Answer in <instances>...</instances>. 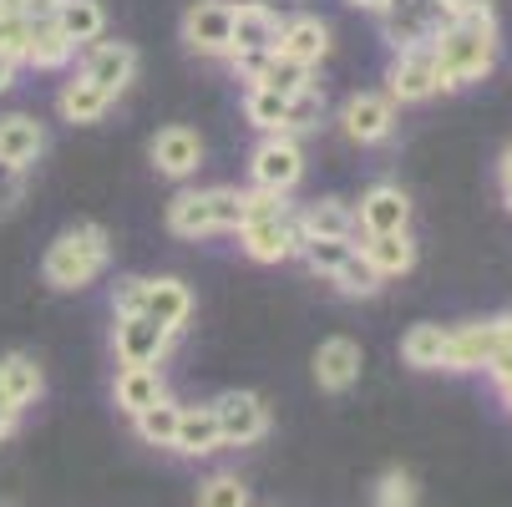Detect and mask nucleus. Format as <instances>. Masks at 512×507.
<instances>
[{"instance_id": "c03bdc74", "label": "nucleus", "mask_w": 512, "mask_h": 507, "mask_svg": "<svg viewBox=\"0 0 512 507\" xmlns=\"http://www.w3.org/2000/svg\"><path fill=\"white\" fill-rule=\"evenodd\" d=\"M61 0H26V21H51Z\"/></svg>"}, {"instance_id": "49530a36", "label": "nucleus", "mask_w": 512, "mask_h": 507, "mask_svg": "<svg viewBox=\"0 0 512 507\" xmlns=\"http://www.w3.org/2000/svg\"><path fill=\"white\" fill-rule=\"evenodd\" d=\"M350 6H355V11H371V16H381V11L391 6V0H350Z\"/></svg>"}, {"instance_id": "c9c22d12", "label": "nucleus", "mask_w": 512, "mask_h": 507, "mask_svg": "<svg viewBox=\"0 0 512 507\" xmlns=\"http://www.w3.org/2000/svg\"><path fill=\"white\" fill-rule=\"evenodd\" d=\"M371 502H376V507H416V477H411V472H401V467L381 472V482H376Z\"/></svg>"}, {"instance_id": "f257e3e1", "label": "nucleus", "mask_w": 512, "mask_h": 507, "mask_svg": "<svg viewBox=\"0 0 512 507\" xmlns=\"http://www.w3.org/2000/svg\"><path fill=\"white\" fill-rule=\"evenodd\" d=\"M431 51H436V87L442 92H462V87L492 77V66L502 56V31H497L492 6L482 0V6L452 16L447 26H436Z\"/></svg>"}, {"instance_id": "9d476101", "label": "nucleus", "mask_w": 512, "mask_h": 507, "mask_svg": "<svg viewBox=\"0 0 512 507\" xmlns=\"http://www.w3.org/2000/svg\"><path fill=\"white\" fill-rule=\"evenodd\" d=\"M411 229V198L401 183H371L355 203V234H406Z\"/></svg>"}, {"instance_id": "473e14b6", "label": "nucleus", "mask_w": 512, "mask_h": 507, "mask_svg": "<svg viewBox=\"0 0 512 507\" xmlns=\"http://www.w3.org/2000/svg\"><path fill=\"white\" fill-rule=\"evenodd\" d=\"M355 254V239H305L300 244V259L310 264V274L320 279H335V269Z\"/></svg>"}, {"instance_id": "f3484780", "label": "nucleus", "mask_w": 512, "mask_h": 507, "mask_svg": "<svg viewBox=\"0 0 512 507\" xmlns=\"http://www.w3.org/2000/svg\"><path fill=\"white\" fill-rule=\"evenodd\" d=\"M279 56H289V61H300V66L315 71L330 56V26L320 16H310V11L284 16V26H279Z\"/></svg>"}, {"instance_id": "4468645a", "label": "nucleus", "mask_w": 512, "mask_h": 507, "mask_svg": "<svg viewBox=\"0 0 512 507\" xmlns=\"http://www.w3.org/2000/svg\"><path fill=\"white\" fill-rule=\"evenodd\" d=\"M148 158H153V168L163 173V178H193L198 168H203V137L193 132V127H183V122H173V127H158L153 132V142H148Z\"/></svg>"}, {"instance_id": "0eeeda50", "label": "nucleus", "mask_w": 512, "mask_h": 507, "mask_svg": "<svg viewBox=\"0 0 512 507\" xmlns=\"http://www.w3.org/2000/svg\"><path fill=\"white\" fill-rule=\"evenodd\" d=\"M436 92V51H431V41H421V46H401L396 56H391V66H386V97L391 102H431Z\"/></svg>"}, {"instance_id": "58836bf2", "label": "nucleus", "mask_w": 512, "mask_h": 507, "mask_svg": "<svg viewBox=\"0 0 512 507\" xmlns=\"http://www.w3.org/2000/svg\"><path fill=\"white\" fill-rule=\"evenodd\" d=\"M142 289H148V279H137V274L117 279L112 284V315H142Z\"/></svg>"}, {"instance_id": "ddd939ff", "label": "nucleus", "mask_w": 512, "mask_h": 507, "mask_svg": "<svg viewBox=\"0 0 512 507\" xmlns=\"http://www.w3.org/2000/svg\"><path fill=\"white\" fill-rule=\"evenodd\" d=\"M82 77H92L112 102L137 82V46H127V41H92L87 51H82Z\"/></svg>"}, {"instance_id": "72a5a7b5", "label": "nucleus", "mask_w": 512, "mask_h": 507, "mask_svg": "<svg viewBox=\"0 0 512 507\" xmlns=\"http://www.w3.org/2000/svg\"><path fill=\"white\" fill-rule=\"evenodd\" d=\"M198 507H249V487L239 472H213L198 482Z\"/></svg>"}, {"instance_id": "37998d69", "label": "nucleus", "mask_w": 512, "mask_h": 507, "mask_svg": "<svg viewBox=\"0 0 512 507\" xmlns=\"http://www.w3.org/2000/svg\"><path fill=\"white\" fill-rule=\"evenodd\" d=\"M16 82H21V61L16 56H0V97L16 92Z\"/></svg>"}, {"instance_id": "f03ea898", "label": "nucleus", "mask_w": 512, "mask_h": 507, "mask_svg": "<svg viewBox=\"0 0 512 507\" xmlns=\"http://www.w3.org/2000/svg\"><path fill=\"white\" fill-rule=\"evenodd\" d=\"M112 259V234L102 224H71L51 239L46 259H41V279L51 289H61V295H71V289H87Z\"/></svg>"}, {"instance_id": "39448f33", "label": "nucleus", "mask_w": 512, "mask_h": 507, "mask_svg": "<svg viewBox=\"0 0 512 507\" xmlns=\"http://www.w3.org/2000/svg\"><path fill=\"white\" fill-rule=\"evenodd\" d=\"M249 178L254 188L269 193H295V183L305 178V148L295 132H269L259 137V148L249 153Z\"/></svg>"}, {"instance_id": "393cba45", "label": "nucleus", "mask_w": 512, "mask_h": 507, "mask_svg": "<svg viewBox=\"0 0 512 507\" xmlns=\"http://www.w3.org/2000/svg\"><path fill=\"white\" fill-rule=\"evenodd\" d=\"M112 396H117V406H122L127 416L148 411L153 401H163V396H168L163 366H122V371H117V386H112Z\"/></svg>"}, {"instance_id": "8fccbe9b", "label": "nucleus", "mask_w": 512, "mask_h": 507, "mask_svg": "<svg viewBox=\"0 0 512 507\" xmlns=\"http://www.w3.org/2000/svg\"><path fill=\"white\" fill-rule=\"evenodd\" d=\"M507 406H512V401H507Z\"/></svg>"}, {"instance_id": "bb28decb", "label": "nucleus", "mask_w": 512, "mask_h": 507, "mask_svg": "<svg viewBox=\"0 0 512 507\" xmlns=\"http://www.w3.org/2000/svg\"><path fill=\"white\" fill-rule=\"evenodd\" d=\"M0 391H6V396H11L21 411L41 401V391H46V376H41V366H36V360H31L26 350L0 355Z\"/></svg>"}, {"instance_id": "c756f323", "label": "nucleus", "mask_w": 512, "mask_h": 507, "mask_svg": "<svg viewBox=\"0 0 512 507\" xmlns=\"http://www.w3.org/2000/svg\"><path fill=\"white\" fill-rule=\"evenodd\" d=\"M335 289H340V295H350V300H371V295H381V274L371 269V264H365V254H360V244H355V254L335 269V279H330Z\"/></svg>"}, {"instance_id": "4be33fe9", "label": "nucleus", "mask_w": 512, "mask_h": 507, "mask_svg": "<svg viewBox=\"0 0 512 507\" xmlns=\"http://www.w3.org/2000/svg\"><path fill=\"white\" fill-rule=\"evenodd\" d=\"M305 239H355V208L340 198H315L295 213Z\"/></svg>"}, {"instance_id": "a878e982", "label": "nucleus", "mask_w": 512, "mask_h": 507, "mask_svg": "<svg viewBox=\"0 0 512 507\" xmlns=\"http://www.w3.org/2000/svg\"><path fill=\"white\" fill-rule=\"evenodd\" d=\"M218 447V421H213V406H183L178 411V431H173V452L183 457H213Z\"/></svg>"}, {"instance_id": "1a4fd4ad", "label": "nucleus", "mask_w": 512, "mask_h": 507, "mask_svg": "<svg viewBox=\"0 0 512 507\" xmlns=\"http://www.w3.org/2000/svg\"><path fill=\"white\" fill-rule=\"evenodd\" d=\"M112 350H117L122 366H163L168 350H173V330H163L148 315H117Z\"/></svg>"}, {"instance_id": "4c0bfd02", "label": "nucleus", "mask_w": 512, "mask_h": 507, "mask_svg": "<svg viewBox=\"0 0 512 507\" xmlns=\"http://www.w3.org/2000/svg\"><path fill=\"white\" fill-rule=\"evenodd\" d=\"M26 31H31L26 16L0 11V56H16V61H21V51H26Z\"/></svg>"}, {"instance_id": "a18cd8bd", "label": "nucleus", "mask_w": 512, "mask_h": 507, "mask_svg": "<svg viewBox=\"0 0 512 507\" xmlns=\"http://www.w3.org/2000/svg\"><path fill=\"white\" fill-rule=\"evenodd\" d=\"M497 173H502V188H512V142H507V153H502V163H497Z\"/></svg>"}, {"instance_id": "b1692460", "label": "nucleus", "mask_w": 512, "mask_h": 507, "mask_svg": "<svg viewBox=\"0 0 512 507\" xmlns=\"http://www.w3.org/2000/svg\"><path fill=\"white\" fill-rule=\"evenodd\" d=\"M360 254H365V264H371L381 279H401V274L416 269V239H411V229L406 234H365Z\"/></svg>"}, {"instance_id": "a19ab883", "label": "nucleus", "mask_w": 512, "mask_h": 507, "mask_svg": "<svg viewBox=\"0 0 512 507\" xmlns=\"http://www.w3.org/2000/svg\"><path fill=\"white\" fill-rule=\"evenodd\" d=\"M16 426H21V406H16L6 391H0V442H11Z\"/></svg>"}, {"instance_id": "9b49d317", "label": "nucleus", "mask_w": 512, "mask_h": 507, "mask_svg": "<svg viewBox=\"0 0 512 507\" xmlns=\"http://www.w3.org/2000/svg\"><path fill=\"white\" fill-rule=\"evenodd\" d=\"M300 224L295 213H279V219H254V224H239V249L254 259V264H284V259H300Z\"/></svg>"}, {"instance_id": "7c9ffc66", "label": "nucleus", "mask_w": 512, "mask_h": 507, "mask_svg": "<svg viewBox=\"0 0 512 507\" xmlns=\"http://www.w3.org/2000/svg\"><path fill=\"white\" fill-rule=\"evenodd\" d=\"M315 82V71L310 66H300V61H289V56H269V66H264V77L254 82V87H269V92H279V97H295V92H305Z\"/></svg>"}, {"instance_id": "6ab92c4d", "label": "nucleus", "mask_w": 512, "mask_h": 507, "mask_svg": "<svg viewBox=\"0 0 512 507\" xmlns=\"http://www.w3.org/2000/svg\"><path fill=\"white\" fill-rule=\"evenodd\" d=\"M315 381H320V391H335V396L360 381V345L350 335H335L315 350Z\"/></svg>"}, {"instance_id": "e433bc0d", "label": "nucleus", "mask_w": 512, "mask_h": 507, "mask_svg": "<svg viewBox=\"0 0 512 507\" xmlns=\"http://www.w3.org/2000/svg\"><path fill=\"white\" fill-rule=\"evenodd\" d=\"M279 213H295V208H289V193H269V188H249L244 193V224L279 219Z\"/></svg>"}, {"instance_id": "c85d7f7f", "label": "nucleus", "mask_w": 512, "mask_h": 507, "mask_svg": "<svg viewBox=\"0 0 512 507\" xmlns=\"http://www.w3.org/2000/svg\"><path fill=\"white\" fill-rule=\"evenodd\" d=\"M178 401L173 396H163V401H153L148 411H137L132 416V426H137V437L148 442V447H173V431H178Z\"/></svg>"}, {"instance_id": "412c9836", "label": "nucleus", "mask_w": 512, "mask_h": 507, "mask_svg": "<svg viewBox=\"0 0 512 507\" xmlns=\"http://www.w3.org/2000/svg\"><path fill=\"white\" fill-rule=\"evenodd\" d=\"M51 21L61 26V36L77 51H87L92 41L107 36V6H102V0H61Z\"/></svg>"}, {"instance_id": "423d86ee", "label": "nucleus", "mask_w": 512, "mask_h": 507, "mask_svg": "<svg viewBox=\"0 0 512 507\" xmlns=\"http://www.w3.org/2000/svg\"><path fill=\"white\" fill-rule=\"evenodd\" d=\"M208 406H213L218 442H224V447H254V442L269 437V406H264V396H254V391H224V396L208 401Z\"/></svg>"}, {"instance_id": "20e7f679", "label": "nucleus", "mask_w": 512, "mask_h": 507, "mask_svg": "<svg viewBox=\"0 0 512 507\" xmlns=\"http://www.w3.org/2000/svg\"><path fill=\"white\" fill-rule=\"evenodd\" d=\"M502 355H512V315L447 325V366L442 371H492Z\"/></svg>"}, {"instance_id": "ea45409f", "label": "nucleus", "mask_w": 512, "mask_h": 507, "mask_svg": "<svg viewBox=\"0 0 512 507\" xmlns=\"http://www.w3.org/2000/svg\"><path fill=\"white\" fill-rule=\"evenodd\" d=\"M21 198H26V173H16V168L0 163V219H6V213H16Z\"/></svg>"}, {"instance_id": "6e6552de", "label": "nucleus", "mask_w": 512, "mask_h": 507, "mask_svg": "<svg viewBox=\"0 0 512 507\" xmlns=\"http://www.w3.org/2000/svg\"><path fill=\"white\" fill-rule=\"evenodd\" d=\"M234 41V0H193L183 11V46L193 56H229Z\"/></svg>"}, {"instance_id": "f8f14e48", "label": "nucleus", "mask_w": 512, "mask_h": 507, "mask_svg": "<svg viewBox=\"0 0 512 507\" xmlns=\"http://www.w3.org/2000/svg\"><path fill=\"white\" fill-rule=\"evenodd\" d=\"M340 127H345L350 142H360V148L391 142V132H396V102L386 92H355L340 107Z\"/></svg>"}, {"instance_id": "2f4dec72", "label": "nucleus", "mask_w": 512, "mask_h": 507, "mask_svg": "<svg viewBox=\"0 0 512 507\" xmlns=\"http://www.w3.org/2000/svg\"><path fill=\"white\" fill-rule=\"evenodd\" d=\"M284 107H289V97H279V92H269V87H249L244 92V117L269 137V132H284Z\"/></svg>"}, {"instance_id": "aec40b11", "label": "nucleus", "mask_w": 512, "mask_h": 507, "mask_svg": "<svg viewBox=\"0 0 512 507\" xmlns=\"http://www.w3.org/2000/svg\"><path fill=\"white\" fill-rule=\"evenodd\" d=\"M56 112L66 117V122H77V127H92V122H102L107 112H112V97L92 82V77H71V82H61V92H56Z\"/></svg>"}, {"instance_id": "09e8293b", "label": "nucleus", "mask_w": 512, "mask_h": 507, "mask_svg": "<svg viewBox=\"0 0 512 507\" xmlns=\"http://www.w3.org/2000/svg\"><path fill=\"white\" fill-rule=\"evenodd\" d=\"M502 198H507V208H512V188H502Z\"/></svg>"}, {"instance_id": "2eb2a0df", "label": "nucleus", "mask_w": 512, "mask_h": 507, "mask_svg": "<svg viewBox=\"0 0 512 507\" xmlns=\"http://www.w3.org/2000/svg\"><path fill=\"white\" fill-rule=\"evenodd\" d=\"M279 26H284V16L269 6V0H234V41H229V56L279 51Z\"/></svg>"}, {"instance_id": "de8ad7c7", "label": "nucleus", "mask_w": 512, "mask_h": 507, "mask_svg": "<svg viewBox=\"0 0 512 507\" xmlns=\"http://www.w3.org/2000/svg\"><path fill=\"white\" fill-rule=\"evenodd\" d=\"M0 11H16V16H26V0H0Z\"/></svg>"}, {"instance_id": "5701e85b", "label": "nucleus", "mask_w": 512, "mask_h": 507, "mask_svg": "<svg viewBox=\"0 0 512 507\" xmlns=\"http://www.w3.org/2000/svg\"><path fill=\"white\" fill-rule=\"evenodd\" d=\"M71 56H77V46L61 36L56 21H31V31H26V51H21V66H31V71H66Z\"/></svg>"}, {"instance_id": "cd10ccee", "label": "nucleus", "mask_w": 512, "mask_h": 507, "mask_svg": "<svg viewBox=\"0 0 512 507\" xmlns=\"http://www.w3.org/2000/svg\"><path fill=\"white\" fill-rule=\"evenodd\" d=\"M401 360L416 371H442L447 366V325H411L401 340Z\"/></svg>"}, {"instance_id": "7ed1b4c3", "label": "nucleus", "mask_w": 512, "mask_h": 507, "mask_svg": "<svg viewBox=\"0 0 512 507\" xmlns=\"http://www.w3.org/2000/svg\"><path fill=\"white\" fill-rule=\"evenodd\" d=\"M239 224H244V193L239 188H183L168 203V229L178 239L239 234Z\"/></svg>"}, {"instance_id": "f704fd0d", "label": "nucleus", "mask_w": 512, "mask_h": 507, "mask_svg": "<svg viewBox=\"0 0 512 507\" xmlns=\"http://www.w3.org/2000/svg\"><path fill=\"white\" fill-rule=\"evenodd\" d=\"M320 117H325V92L310 82L305 92L289 97V107H284V132H310V127H320Z\"/></svg>"}, {"instance_id": "79ce46f5", "label": "nucleus", "mask_w": 512, "mask_h": 507, "mask_svg": "<svg viewBox=\"0 0 512 507\" xmlns=\"http://www.w3.org/2000/svg\"><path fill=\"white\" fill-rule=\"evenodd\" d=\"M487 376L497 381V391H502V401H512V355H502V360H497V366H492Z\"/></svg>"}, {"instance_id": "a211bd4d", "label": "nucleus", "mask_w": 512, "mask_h": 507, "mask_svg": "<svg viewBox=\"0 0 512 507\" xmlns=\"http://www.w3.org/2000/svg\"><path fill=\"white\" fill-rule=\"evenodd\" d=\"M142 315L178 335V330L193 320V289H188L183 279H173V274L148 279V289H142Z\"/></svg>"}, {"instance_id": "dca6fc26", "label": "nucleus", "mask_w": 512, "mask_h": 507, "mask_svg": "<svg viewBox=\"0 0 512 507\" xmlns=\"http://www.w3.org/2000/svg\"><path fill=\"white\" fill-rule=\"evenodd\" d=\"M41 153H46L41 117H31V112H6V117H0V163L26 173V168L41 163Z\"/></svg>"}]
</instances>
